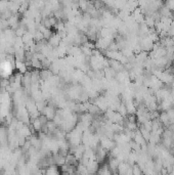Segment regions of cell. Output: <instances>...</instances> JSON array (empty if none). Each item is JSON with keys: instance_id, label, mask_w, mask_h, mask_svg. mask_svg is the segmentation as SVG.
<instances>
[{"instance_id": "obj_1", "label": "cell", "mask_w": 174, "mask_h": 175, "mask_svg": "<svg viewBox=\"0 0 174 175\" xmlns=\"http://www.w3.org/2000/svg\"><path fill=\"white\" fill-rule=\"evenodd\" d=\"M12 70H14V66L9 61H3L0 64V75L3 78H8L9 75H12Z\"/></svg>"}, {"instance_id": "obj_2", "label": "cell", "mask_w": 174, "mask_h": 175, "mask_svg": "<svg viewBox=\"0 0 174 175\" xmlns=\"http://www.w3.org/2000/svg\"><path fill=\"white\" fill-rule=\"evenodd\" d=\"M16 69H18V71H20V72L25 73L26 71H27V67H26L25 63H23L22 61H16Z\"/></svg>"}]
</instances>
